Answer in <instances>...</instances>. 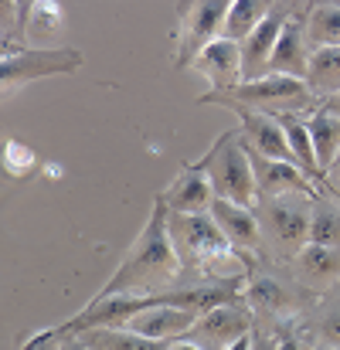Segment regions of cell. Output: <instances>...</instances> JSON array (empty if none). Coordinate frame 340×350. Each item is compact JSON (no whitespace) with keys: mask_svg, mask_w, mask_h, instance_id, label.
<instances>
[{"mask_svg":"<svg viewBox=\"0 0 340 350\" xmlns=\"http://www.w3.org/2000/svg\"><path fill=\"white\" fill-rule=\"evenodd\" d=\"M181 272L184 269H181L177 248L167 232V208L157 198L150 208V218L143 221L122 262L116 265V272L96 296H157L181 286Z\"/></svg>","mask_w":340,"mask_h":350,"instance_id":"obj_1","label":"cell"},{"mask_svg":"<svg viewBox=\"0 0 340 350\" xmlns=\"http://www.w3.org/2000/svg\"><path fill=\"white\" fill-rule=\"evenodd\" d=\"M167 232L181 258V282H208V279H238L259 265V255L235 248L211 218L205 215H177L167 211Z\"/></svg>","mask_w":340,"mask_h":350,"instance_id":"obj_2","label":"cell"},{"mask_svg":"<svg viewBox=\"0 0 340 350\" xmlns=\"http://www.w3.org/2000/svg\"><path fill=\"white\" fill-rule=\"evenodd\" d=\"M241 299L252 306L255 327L279 330V327L300 323L310 313V306L317 303V293H310L286 265H272V262L259 258V265L245 279Z\"/></svg>","mask_w":340,"mask_h":350,"instance_id":"obj_3","label":"cell"},{"mask_svg":"<svg viewBox=\"0 0 340 350\" xmlns=\"http://www.w3.org/2000/svg\"><path fill=\"white\" fill-rule=\"evenodd\" d=\"M259 258L272 265H289L310 245V218L313 198L310 194H286V198H259Z\"/></svg>","mask_w":340,"mask_h":350,"instance_id":"obj_4","label":"cell"},{"mask_svg":"<svg viewBox=\"0 0 340 350\" xmlns=\"http://www.w3.org/2000/svg\"><path fill=\"white\" fill-rule=\"evenodd\" d=\"M198 103H205V106H245V109H255L265 116H283V113L310 116L320 109L310 85L303 79H289V75H265L255 82H241L228 92H205V96H198Z\"/></svg>","mask_w":340,"mask_h":350,"instance_id":"obj_5","label":"cell"},{"mask_svg":"<svg viewBox=\"0 0 340 350\" xmlns=\"http://www.w3.org/2000/svg\"><path fill=\"white\" fill-rule=\"evenodd\" d=\"M198 170L208 174L215 198H225L235 204L255 208L259 204V191H255V174H252V160H248V146L241 139V129H225L211 150L201 160H191Z\"/></svg>","mask_w":340,"mask_h":350,"instance_id":"obj_6","label":"cell"},{"mask_svg":"<svg viewBox=\"0 0 340 350\" xmlns=\"http://www.w3.org/2000/svg\"><path fill=\"white\" fill-rule=\"evenodd\" d=\"M235 0H177L174 14V68H191L194 58L225 31V17Z\"/></svg>","mask_w":340,"mask_h":350,"instance_id":"obj_7","label":"cell"},{"mask_svg":"<svg viewBox=\"0 0 340 350\" xmlns=\"http://www.w3.org/2000/svg\"><path fill=\"white\" fill-rule=\"evenodd\" d=\"M82 51L75 48H21L0 58V85H3V99L17 96V89H24L27 82H41L51 75H75L82 68Z\"/></svg>","mask_w":340,"mask_h":350,"instance_id":"obj_8","label":"cell"},{"mask_svg":"<svg viewBox=\"0 0 340 350\" xmlns=\"http://www.w3.org/2000/svg\"><path fill=\"white\" fill-rule=\"evenodd\" d=\"M252 330H255V313H252V306L238 296V299H231L225 306H215L211 313L198 317V323H194L181 340L198 344L201 350H228L235 340L248 337Z\"/></svg>","mask_w":340,"mask_h":350,"instance_id":"obj_9","label":"cell"},{"mask_svg":"<svg viewBox=\"0 0 340 350\" xmlns=\"http://www.w3.org/2000/svg\"><path fill=\"white\" fill-rule=\"evenodd\" d=\"M248 160H252L259 198H286V194H310V198H317L324 191L300 163L272 160V157H262L255 150H248Z\"/></svg>","mask_w":340,"mask_h":350,"instance_id":"obj_10","label":"cell"},{"mask_svg":"<svg viewBox=\"0 0 340 350\" xmlns=\"http://www.w3.org/2000/svg\"><path fill=\"white\" fill-rule=\"evenodd\" d=\"M222 109L235 113L241 139H245L248 150H255L262 157H272V160L296 163V153L289 150V139H286V133H283L276 116H265V113H255V109H245V106H222Z\"/></svg>","mask_w":340,"mask_h":350,"instance_id":"obj_11","label":"cell"},{"mask_svg":"<svg viewBox=\"0 0 340 350\" xmlns=\"http://www.w3.org/2000/svg\"><path fill=\"white\" fill-rule=\"evenodd\" d=\"M296 10L289 7H276L245 41H241V82H255V79H265L269 75V58L276 51V41L283 34V24L293 17Z\"/></svg>","mask_w":340,"mask_h":350,"instance_id":"obj_12","label":"cell"},{"mask_svg":"<svg viewBox=\"0 0 340 350\" xmlns=\"http://www.w3.org/2000/svg\"><path fill=\"white\" fill-rule=\"evenodd\" d=\"M191 68H198V75L208 79V92H228V89L241 85V41L215 38L194 58Z\"/></svg>","mask_w":340,"mask_h":350,"instance_id":"obj_13","label":"cell"},{"mask_svg":"<svg viewBox=\"0 0 340 350\" xmlns=\"http://www.w3.org/2000/svg\"><path fill=\"white\" fill-rule=\"evenodd\" d=\"M310 293L324 296L340 282V248L337 245H317L310 241L289 265H286Z\"/></svg>","mask_w":340,"mask_h":350,"instance_id":"obj_14","label":"cell"},{"mask_svg":"<svg viewBox=\"0 0 340 350\" xmlns=\"http://www.w3.org/2000/svg\"><path fill=\"white\" fill-rule=\"evenodd\" d=\"M157 198L164 201L167 211H177V215H205V211H211V204H215V187H211V180H208L205 170H198L194 163H184L181 174L174 177V184H170L164 194H157Z\"/></svg>","mask_w":340,"mask_h":350,"instance_id":"obj_15","label":"cell"},{"mask_svg":"<svg viewBox=\"0 0 340 350\" xmlns=\"http://www.w3.org/2000/svg\"><path fill=\"white\" fill-rule=\"evenodd\" d=\"M310 44H306V14H293L283 24V34L276 41V51L269 58V75H289V79H303L306 82V68H310Z\"/></svg>","mask_w":340,"mask_h":350,"instance_id":"obj_16","label":"cell"},{"mask_svg":"<svg viewBox=\"0 0 340 350\" xmlns=\"http://www.w3.org/2000/svg\"><path fill=\"white\" fill-rule=\"evenodd\" d=\"M296 330L320 350H340V282L317 296V303L310 306V313L296 323Z\"/></svg>","mask_w":340,"mask_h":350,"instance_id":"obj_17","label":"cell"},{"mask_svg":"<svg viewBox=\"0 0 340 350\" xmlns=\"http://www.w3.org/2000/svg\"><path fill=\"white\" fill-rule=\"evenodd\" d=\"M211 218L218 221V228L225 232V238L235 245V248L259 255L262 234H259V215H255V208L235 204V201H225V198H215Z\"/></svg>","mask_w":340,"mask_h":350,"instance_id":"obj_18","label":"cell"},{"mask_svg":"<svg viewBox=\"0 0 340 350\" xmlns=\"http://www.w3.org/2000/svg\"><path fill=\"white\" fill-rule=\"evenodd\" d=\"M194 323H198L194 313L157 303V306H146L143 313H136L126 327L136 330V334H143V337H150V340H167V344H174V340H181Z\"/></svg>","mask_w":340,"mask_h":350,"instance_id":"obj_19","label":"cell"},{"mask_svg":"<svg viewBox=\"0 0 340 350\" xmlns=\"http://www.w3.org/2000/svg\"><path fill=\"white\" fill-rule=\"evenodd\" d=\"M79 337L89 344V350H170L167 340H150L129 327H89L79 330Z\"/></svg>","mask_w":340,"mask_h":350,"instance_id":"obj_20","label":"cell"},{"mask_svg":"<svg viewBox=\"0 0 340 350\" xmlns=\"http://www.w3.org/2000/svg\"><path fill=\"white\" fill-rule=\"evenodd\" d=\"M306 44L310 51L320 48H340V3L317 0L306 10Z\"/></svg>","mask_w":340,"mask_h":350,"instance_id":"obj_21","label":"cell"},{"mask_svg":"<svg viewBox=\"0 0 340 350\" xmlns=\"http://www.w3.org/2000/svg\"><path fill=\"white\" fill-rule=\"evenodd\" d=\"M306 85L317 96V103H327L340 92V48H320L310 55Z\"/></svg>","mask_w":340,"mask_h":350,"instance_id":"obj_22","label":"cell"},{"mask_svg":"<svg viewBox=\"0 0 340 350\" xmlns=\"http://www.w3.org/2000/svg\"><path fill=\"white\" fill-rule=\"evenodd\" d=\"M310 126V136H313V150H317V160H320V170L330 174V167L337 163L340 157V119L330 116L327 109H317L306 116Z\"/></svg>","mask_w":340,"mask_h":350,"instance_id":"obj_23","label":"cell"},{"mask_svg":"<svg viewBox=\"0 0 340 350\" xmlns=\"http://www.w3.org/2000/svg\"><path fill=\"white\" fill-rule=\"evenodd\" d=\"M279 7V0H235L231 10L225 17V31L222 38H231V41H245L272 10Z\"/></svg>","mask_w":340,"mask_h":350,"instance_id":"obj_24","label":"cell"},{"mask_svg":"<svg viewBox=\"0 0 340 350\" xmlns=\"http://www.w3.org/2000/svg\"><path fill=\"white\" fill-rule=\"evenodd\" d=\"M65 31V7L58 0H38L24 17V41H55Z\"/></svg>","mask_w":340,"mask_h":350,"instance_id":"obj_25","label":"cell"},{"mask_svg":"<svg viewBox=\"0 0 340 350\" xmlns=\"http://www.w3.org/2000/svg\"><path fill=\"white\" fill-rule=\"evenodd\" d=\"M310 241H317V245H337L340 248V198H334L330 191H320L313 198Z\"/></svg>","mask_w":340,"mask_h":350,"instance_id":"obj_26","label":"cell"},{"mask_svg":"<svg viewBox=\"0 0 340 350\" xmlns=\"http://www.w3.org/2000/svg\"><path fill=\"white\" fill-rule=\"evenodd\" d=\"M34 167H38V157H34L31 146H24L21 139H7L3 143V170L10 177H27Z\"/></svg>","mask_w":340,"mask_h":350,"instance_id":"obj_27","label":"cell"},{"mask_svg":"<svg viewBox=\"0 0 340 350\" xmlns=\"http://www.w3.org/2000/svg\"><path fill=\"white\" fill-rule=\"evenodd\" d=\"M65 337H68V334H65V327L58 323V327H48V330H38V334L24 337L17 350H62Z\"/></svg>","mask_w":340,"mask_h":350,"instance_id":"obj_28","label":"cell"},{"mask_svg":"<svg viewBox=\"0 0 340 350\" xmlns=\"http://www.w3.org/2000/svg\"><path fill=\"white\" fill-rule=\"evenodd\" d=\"M276 334H279V350H313V344L296 330V323L293 327H279Z\"/></svg>","mask_w":340,"mask_h":350,"instance_id":"obj_29","label":"cell"},{"mask_svg":"<svg viewBox=\"0 0 340 350\" xmlns=\"http://www.w3.org/2000/svg\"><path fill=\"white\" fill-rule=\"evenodd\" d=\"M252 350H279V334L269 327H255L252 330Z\"/></svg>","mask_w":340,"mask_h":350,"instance_id":"obj_30","label":"cell"},{"mask_svg":"<svg viewBox=\"0 0 340 350\" xmlns=\"http://www.w3.org/2000/svg\"><path fill=\"white\" fill-rule=\"evenodd\" d=\"M62 350H89V344H86L79 334H68V337H65V344H62Z\"/></svg>","mask_w":340,"mask_h":350,"instance_id":"obj_31","label":"cell"},{"mask_svg":"<svg viewBox=\"0 0 340 350\" xmlns=\"http://www.w3.org/2000/svg\"><path fill=\"white\" fill-rule=\"evenodd\" d=\"M320 109H327L330 116H337V119H340V92H337V96H330L327 103H320Z\"/></svg>","mask_w":340,"mask_h":350,"instance_id":"obj_32","label":"cell"},{"mask_svg":"<svg viewBox=\"0 0 340 350\" xmlns=\"http://www.w3.org/2000/svg\"><path fill=\"white\" fill-rule=\"evenodd\" d=\"M283 7H289V10H296V14H306L310 10V0H279Z\"/></svg>","mask_w":340,"mask_h":350,"instance_id":"obj_33","label":"cell"},{"mask_svg":"<svg viewBox=\"0 0 340 350\" xmlns=\"http://www.w3.org/2000/svg\"><path fill=\"white\" fill-rule=\"evenodd\" d=\"M34 3H38V0H17V7H21V21L31 14V7H34ZM21 31H24V27H21Z\"/></svg>","mask_w":340,"mask_h":350,"instance_id":"obj_34","label":"cell"},{"mask_svg":"<svg viewBox=\"0 0 340 350\" xmlns=\"http://www.w3.org/2000/svg\"><path fill=\"white\" fill-rule=\"evenodd\" d=\"M228 350H252V334H248V337H241V340H235Z\"/></svg>","mask_w":340,"mask_h":350,"instance_id":"obj_35","label":"cell"},{"mask_svg":"<svg viewBox=\"0 0 340 350\" xmlns=\"http://www.w3.org/2000/svg\"><path fill=\"white\" fill-rule=\"evenodd\" d=\"M170 350H201V347H198V344H187V340H174Z\"/></svg>","mask_w":340,"mask_h":350,"instance_id":"obj_36","label":"cell"},{"mask_svg":"<svg viewBox=\"0 0 340 350\" xmlns=\"http://www.w3.org/2000/svg\"><path fill=\"white\" fill-rule=\"evenodd\" d=\"M334 174H337V177H340V160H337V163H334V167H330V174H327V177H334ZM330 194H334V198H340V187H334Z\"/></svg>","mask_w":340,"mask_h":350,"instance_id":"obj_37","label":"cell"},{"mask_svg":"<svg viewBox=\"0 0 340 350\" xmlns=\"http://www.w3.org/2000/svg\"><path fill=\"white\" fill-rule=\"evenodd\" d=\"M310 3H317V0H310ZM330 3H340V0H330Z\"/></svg>","mask_w":340,"mask_h":350,"instance_id":"obj_38","label":"cell"},{"mask_svg":"<svg viewBox=\"0 0 340 350\" xmlns=\"http://www.w3.org/2000/svg\"><path fill=\"white\" fill-rule=\"evenodd\" d=\"M313 350H320V347H313Z\"/></svg>","mask_w":340,"mask_h":350,"instance_id":"obj_39","label":"cell"},{"mask_svg":"<svg viewBox=\"0 0 340 350\" xmlns=\"http://www.w3.org/2000/svg\"><path fill=\"white\" fill-rule=\"evenodd\" d=\"M337 160H340V157H337Z\"/></svg>","mask_w":340,"mask_h":350,"instance_id":"obj_40","label":"cell"}]
</instances>
